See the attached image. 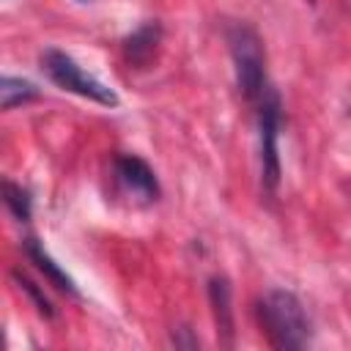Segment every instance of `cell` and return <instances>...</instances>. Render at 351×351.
<instances>
[{
    "label": "cell",
    "mask_w": 351,
    "mask_h": 351,
    "mask_svg": "<svg viewBox=\"0 0 351 351\" xmlns=\"http://www.w3.org/2000/svg\"><path fill=\"white\" fill-rule=\"evenodd\" d=\"M228 47H230V58H233V69H236V85H239L241 96L250 104H258L261 96L271 88L266 80V55H263L261 36L255 33V27L236 22L228 30Z\"/></svg>",
    "instance_id": "7a4b0ae2"
},
{
    "label": "cell",
    "mask_w": 351,
    "mask_h": 351,
    "mask_svg": "<svg viewBox=\"0 0 351 351\" xmlns=\"http://www.w3.org/2000/svg\"><path fill=\"white\" fill-rule=\"evenodd\" d=\"M159 41H162V27H159V22H145V25H140V27H137L132 36H126V41H123V58H126V63L134 66V69H145V66L154 60Z\"/></svg>",
    "instance_id": "8992f818"
},
{
    "label": "cell",
    "mask_w": 351,
    "mask_h": 351,
    "mask_svg": "<svg viewBox=\"0 0 351 351\" xmlns=\"http://www.w3.org/2000/svg\"><path fill=\"white\" fill-rule=\"evenodd\" d=\"M115 170V181L121 184V189L137 200V203H154L159 197V184L154 170L134 154H118L112 162Z\"/></svg>",
    "instance_id": "5b68a950"
},
{
    "label": "cell",
    "mask_w": 351,
    "mask_h": 351,
    "mask_svg": "<svg viewBox=\"0 0 351 351\" xmlns=\"http://www.w3.org/2000/svg\"><path fill=\"white\" fill-rule=\"evenodd\" d=\"M258 110V140H261V178L269 192L277 189L280 184V126H282V104L274 88H269L261 101L255 104Z\"/></svg>",
    "instance_id": "277c9868"
},
{
    "label": "cell",
    "mask_w": 351,
    "mask_h": 351,
    "mask_svg": "<svg viewBox=\"0 0 351 351\" xmlns=\"http://www.w3.org/2000/svg\"><path fill=\"white\" fill-rule=\"evenodd\" d=\"M208 302L217 324V335L222 346H233V307H230V285L225 277L208 280Z\"/></svg>",
    "instance_id": "52a82bcc"
},
{
    "label": "cell",
    "mask_w": 351,
    "mask_h": 351,
    "mask_svg": "<svg viewBox=\"0 0 351 351\" xmlns=\"http://www.w3.org/2000/svg\"><path fill=\"white\" fill-rule=\"evenodd\" d=\"M14 280H16V285H19V288L33 299V304H36V310H38L41 315H47V318H49V315L55 313V310H52V304H49V299L44 296V291H38V285H36L30 277H25V274L14 271Z\"/></svg>",
    "instance_id": "8fae6325"
},
{
    "label": "cell",
    "mask_w": 351,
    "mask_h": 351,
    "mask_svg": "<svg viewBox=\"0 0 351 351\" xmlns=\"http://www.w3.org/2000/svg\"><path fill=\"white\" fill-rule=\"evenodd\" d=\"M3 200H5V208L19 219V222H27L30 219V192L22 189L19 184L14 181H3Z\"/></svg>",
    "instance_id": "30bf717a"
},
{
    "label": "cell",
    "mask_w": 351,
    "mask_h": 351,
    "mask_svg": "<svg viewBox=\"0 0 351 351\" xmlns=\"http://www.w3.org/2000/svg\"><path fill=\"white\" fill-rule=\"evenodd\" d=\"M36 96H38V88L30 80L3 77V82H0V104H3V110H14L16 104H25V101H30Z\"/></svg>",
    "instance_id": "9c48e42d"
},
{
    "label": "cell",
    "mask_w": 351,
    "mask_h": 351,
    "mask_svg": "<svg viewBox=\"0 0 351 351\" xmlns=\"http://www.w3.org/2000/svg\"><path fill=\"white\" fill-rule=\"evenodd\" d=\"M22 250H25V255L30 258V263H36V269L58 288V291H66V293H77V285H74V280L49 258V252L36 241V239H25L22 241Z\"/></svg>",
    "instance_id": "ba28073f"
},
{
    "label": "cell",
    "mask_w": 351,
    "mask_h": 351,
    "mask_svg": "<svg viewBox=\"0 0 351 351\" xmlns=\"http://www.w3.org/2000/svg\"><path fill=\"white\" fill-rule=\"evenodd\" d=\"M173 343L178 348H195L197 346V337H192L186 326H178V329H173Z\"/></svg>",
    "instance_id": "7c38bea8"
},
{
    "label": "cell",
    "mask_w": 351,
    "mask_h": 351,
    "mask_svg": "<svg viewBox=\"0 0 351 351\" xmlns=\"http://www.w3.org/2000/svg\"><path fill=\"white\" fill-rule=\"evenodd\" d=\"M258 321L274 348H304L310 346L313 326L302 302L291 291H269L258 302Z\"/></svg>",
    "instance_id": "6da1fadb"
},
{
    "label": "cell",
    "mask_w": 351,
    "mask_h": 351,
    "mask_svg": "<svg viewBox=\"0 0 351 351\" xmlns=\"http://www.w3.org/2000/svg\"><path fill=\"white\" fill-rule=\"evenodd\" d=\"M41 69L47 71V77L58 85V88H63V90H69V93H77V96H82V99H90V101H96V104H104V107H118V93L110 88V85H104L99 77H93V74H88L71 55H66V52H60V49H47L44 55H41Z\"/></svg>",
    "instance_id": "3957f363"
}]
</instances>
